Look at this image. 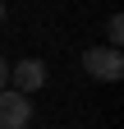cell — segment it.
<instances>
[{
    "label": "cell",
    "mask_w": 124,
    "mask_h": 129,
    "mask_svg": "<svg viewBox=\"0 0 124 129\" xmlns=\"http://www.w3.org/2000/svg\"><path fill=\"white\" fill-rule=\"evenodd\" d=\"M119 42H124V19L110 14V19H106V46H115V51H119Z\"/></svg>",
    "instance_id": "obj_4"
},
{
    "label": "cell",
    "mask_w": 124,
    "mask_h": 129,
    "mask_svg": "<svg viewBox=\"0 0 124 129\" xmlns=\"http://www.w3.org/2000/svg\"><path fill=\"white\" fill-rule=\"evenodd\" d=\"M83 69L97 78V83H115V78L124 74V55L115 51V46H87L83 51Z\"/></svg>",
    "instance_id": "obj_1"
},
{
    "label": "cell",
    "mask_w": 124,
    "mask_h": 129,
    "mask_svg": "<svg viewBox=\"0 0 124 129\" xmlns=\"http://www.w3.org/2000/svg\"><path fill=\"white\" fill-rule=\"evenodd\" d=\"M0 88H9V64H5V55H0Z\"/></svg>",
    "instance_id": "obj_5"
},
{
    "label": "cell",
    "mask_w": 124,
    "mask_h": 129,
    "mask_svg": "<svg viewBox=\"0 0 124 129\" xmlns=\"http://www.w3.org/2000/svg\"><path fill=\"white\" fill-rule=\"evenodd\" d=\"M0 23H5V0H0Z\"/></svg>",
    "instance_id": "obj_6"
},
{
    "label": "cell",
    "mask_w": 124,
    "mask_h": 129,
    "mask_svg": "<svg viewBox=\"0 0 124 129\" xmlns=\"http://www.w3.org/2000/svg\"><path fill=\"white\" fill-rule=\"evenodd\" d=\"M9 83H14V92H37L41 83H46V64L41 60H19V64H14V69H9Z\"/></svg>",
    "instance_id": "obj_3"
},
{
    "label": "cell",
    "mask_w": 124,
    "mask_h": 129,
    "mask_svg": "<svg viewBox=\"0 0 124 129\" xmlns=\"http://www.w3.org/2000/svg\"><path fill=\"white\" fill-rule=\"evenodd\" d=\"M32 124V102L14 88H0V129H28Z\"/></svg>",
    "instance_id": "obj_2"
}]
</instances>
